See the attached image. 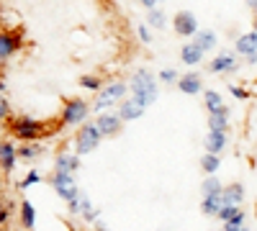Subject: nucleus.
I'll return each instance as SVG.
<instances>
[{
    "label": "nucleus",
    "instance_id": "nucleus-1",
    "mask_svg": "<svg viewBox=\"0 0 257 231\" xmlns=\"http://www.w3.org/2000/svg\"><path fill=\"white\" fill-rule=\"evenodd\" d=\"M49 126H52L49 121H39V118H31V116H16L8 123V134L13 139H18L21 144H26V141H41V139H47Z\"/></svg>",
    "mask_w": 257,
    "mask_h": 231
},
{
    "label": "nucleus",
    "instance_id": "nucleus-2",
    "mask_svg": "<svg viewBox=\"0 0 257 231\" xmlns=\"http://www.w3.org/2000/svg\"><path fill=\"white\" fill-rule=\"evenodd\" d=\"M157 77L149 72V70H137L128 80V90H132V98L137 103H142L144 108L155 106L157 98H160V88H157Z\"/></svg>",
    "mask_w": 257,
    "mask_h": 231
},
{
    "label": "nucleus",
    "instance_id": "nucleus-3",
    "mask_svg": "<svg viewBox=\"0 0 257 231\" xmlns=\"http://www.w3.org/2000/svg\"><path fill=\"white\" fill-rule=\"evenodd\" d=\"M128 98V85L123 80H111L95 93V100L90 103L93 106V113H103V111H116L118 103Z\"/></svg>",
    "mask_w": 257,
    "mask_h": 231
},
{
    "label": "nucleus",
    "instance_id": "nucleus-4",
    "mask_svg": "<svg viewBox=\"0 0 257 231\" xmlns=\"http://www.w3.org/2000/svg\"><path fill=\"white\" fill-rule=\"evenodd\" d=\"M100 141H103V134H100V129H98V123H95V121H85L82 126H77V134H75V139H72L75 154H80V157L93 154L98 146H100Z\"/></svg>",
    "mask_w": 257,
    "mask_h": 231
},
{
    "label": "nucleus",
    "instance_id": "nucleus-5",
    "mask_svg": "<svg viewBox=\"0 0 257 231\" xmlns=\"http://www.w3.org/2000/svg\"><path fill=\"white\" fill-rule=\"evenodd\" d=\"M93 106L85 98H67L62 103V111H59V123L62 126H82L85 121L90 118Z\"/></svg>",
    "mask_w": 257,
    "mask_h": 231
},
{
    "label": "nucleus",
    "instance_id": "nucleus-6",
    "mask_svg": "<svg viewBox=\"0 0 257 231\" xmlns=\"http://www.w3.org/2000/svg\"><path fill=\"white\" fill-rule=\"evenodd\" d=\"M24 44H26V34L21 26H13V29L0 26V67L24 49Z\"/></svg>",
    "mask_w": 257,
    "mask_h": 231
},
{
    "label": "nucleus",
    "instance_id": "nucleus-7",
    "mask_svg": "<svg viewBox=\"0 0 257 231\" xmlns=\"http://www.w3.org/2000/svg\"><path fill=\"white\" fill-rule=\"evenodd\" d=\"M93 121L98 123V129H100L103 139H116V136H121V131H123V118L118 116V111H103V113H95Z\"/></svg>",
    "mask_w": 257,
    "mask_h": 231
},
{
    "label": "nucleus",
    "instance_id": "nucleus-8",
    "mask_svg": "<svg viewBox=\"0 0 257 231\" xmlns=\"http://www.w3.org/2000/svg\"><path fill=\"white\" fill-rule=\"evenodd\" d=\"M49 182H52V187H54V193H57V195H59V198H62L64 203L80 195L75 175H64V172H52Z\"/></svg>",
    "mask_w": 257,
    "mask_h": 231
},
{
    "label": "nucleus",
    "instance_id": "nucleus-9",
    "mask_svg": "<svg viewBox=\"0 0 257 231\" xmlns=\"http://www.w3.org/2000/svg\"><path fill=\"white\" fill-rule=\"evenodd\" d=\"M173 31H175V36H180V39H193L198 34V21H196V16H193L190 11H178L175 16H173Z\"/></svg>",
    "mask_w": 257,
    "mask_h": 231
},
{
    "label": "nucleus",
    "instance_id": "nucleus-10",
    "mask_svg": "<svg viewBox=\"0 0 257 231\" xmlns=\"http://www.w3.org/2000/svg\"><path fill=\"white\" fill-rule=\"evenodd\" d=\"M52 170L54 172H64V175H75L80 170V154H75V152H57Z\"/></svg>",
    "mask_w": 257,
    "mask_h": 231
},
{
    "label": "nucleus",
    "instance_id": "nucleus-11",
    "mask_svg": "<svg viewBox=\"0 0 257 231\" xmlns=\"http://www.w3.org/2000/svg\"><path fill=\"white\" fill-rule=\"evenodd\" d=\"M239 65H237V57H234L231 52H219L216 57H213L208 62V72L213 75H224V72H234Z\"/></svg>",
    "mask_w": 257,
    "mask_h": 231
},
{
    "label": "nucleus",
    "instance_id": "nucleus-12",
    "mask_svg": "<svg viewBox=\"0 0 257 231\" xmlns=\"http://www.w3.org/2000/svg\"><path fill=\"white\" fill-rule=\"evenodd\" d=\"M178 90L183 95H201L206 88H203V80L198 72H185L178 77Z\"/></svg>",
    "mask_w": 257,
    "mask_h": 231
},
{
    "label": "nucleus",
    "instance_id": "nucleus-13",
    "mask_svg": "<svg viewBox=\"0 0 257 231\" xmlns=\"http://www.w3.org/2000/svg\"><path fill=\"white\" fill-rule=\"evenodd\" d=\"M116 111H118V116L123 118V123H128V121H137V118H142L147 108L142 106V103H137L132 95H128V98H123V100L118 103V108H116Z\"/></svg>",
    "mask_w": 257,
    "mask_h": 231
},
{
    "label": "nucleus",
    "instance_id": "nucleus-14",
    "mask_svg": "<svg viewBox=\"0 0 257 231\" xmlns=\"http://www.w3.org/2000/svg\"><path fill=\"white\" fill-rule=\"evenodd\" d=\"M203 146L208 154H221L229 146V131H208L203 136Z\"/></svg>",
    "mask_w": 257,
    "mask_h": 231
},
{
    "label": "nucleus",
    "instance_id": "nucleus-15",
    "mask_svg": "<svg viewBox=\"0 0 257 231\" xmlns=\"http://www.w3.org/2000/svg\"><path fill=\"white\" fill-rule=\"evenodd\" d=\"M18 164V146L13 141H3V149H0V167H3V172L11 175Z\"/></svg>",
    "mask_w": 257,
    "mask_h": 231
},
{
    "label": "nucleus",
    "instance_id": "nucleus-16",
    "mask_svg": "<svg viewBox=\"0 0 257 231\" xmlns=\"http://www.w3.org/2000/svg\"><path fill=\"white\" fill-rule=\"evenodd\" d=\"M234 52L242 54V57H249V54H257V31H247L242 34L237 41H234Z\"/></svg>",
    "mask_w": 257,
    "mask_h": 231
},
{
    "label": "nucleus",
    "instance_id": "nucleus-17",
    "mask_svg": "<svg viewBox=\"0 0 257 231\" xmlns=\"http://www.w3.org/2000/svg\"><path fill=\"white\" fill-rule=\"evenodd\" d=\"M216 218H219L221 223H237V226H244L247 213L242 211V205H224L221 211L216 213Z\"/></svg>",
    "mask_w": 257,
    "mask_h": 231
},
{
    "label": "nucleus",
    "instance_id": "nucleus-18",
    "mask_svg": "<svg viewBox=\"0 0 257 231\" xmlns=\"http://www.w3.org/2000/svg\"><path fill=\"white\" fill-rule=\"evenodd\" d=\"M221 198H224V205H242V200H244V185H242V182H229V185H224Z\"/></svg>",
    "mask_w": 257,
    "mask_h": 231
},
{
    "label": "nucleus",
    "instance_id": "nucleus-19",
    "mask_svg": "<svg viewBox=\"0 0 257 231\" xmlns=\"http://www.w3.org/2000/svg\"><path fill=\"white\" fill-rule=\"evenodd\" d=\"M203 54L206 52H201L196 44H193V41H188V44L180 49V62H183L185 67H198L201 62H203Z\"/></svg>",
    "mask_w": 257,
    "mask_h": 231
},
{
    "label": "nucleus",
    "instance_id": "nucleus-20",
    "mask_svg": "<svg viewBox=\"0 0 257 231\" xmlns=\"http://www.w3.org/2000/svg\"><path fill=\"white\" fill-rule=\"evenodd\" d=\"M190 41H193V44H196L201 52H213V49H216V41H219V39H216V31H208V29L201 31V29H198V34L193 36Z\"/></svg>",
    "mask_w": 257,
    "mask_h": 231
},
{
    "label": "nucleus",
    "instance_id": "nucleus-21",
    "mask_svg": "<svg viewBox=\"0 0 257 231\" xmlns=\"http://www.w3.org/2000/svg\"><path fill=\"white\" fill-rule=\"evenodd\" d=\"M41 141H26V144H21L18 146V159H24V162H36L41 157Z\"/></svg>",
    "mask_w": 257,
    "mask_h": 231
},
{
    "label": "nucleus",
    "instance_id": "nucleus-22",
    "mask_svg": "<svg viewBox=\"0 0 257 231\" xmlns=\"http://www.w3.org/2000/svg\"><path fill=\"white\" fill-rule=\"evenodd\" d=\"M208 131H229V108L208 113Z\"/></svg>",
    "mask_w": 257,
    "mask_h": 231
},
{
    "label": "nucleus",
    "instance_id": "nucleus-23",
    "mask_svg": "<svg viewBox=\"0 0 257 231\" xmlns=\"http://www.w3.org/2000/svg\"><path fill=\"white\" fill-rule=\"evenodd\" d=\"M201 95H203V106H206L208 113H216V111L226 108V103H224V98H221L219 90H203Z\"/></svg>",
    "mask_w": 257,
    "mask_h": 231
},
{
    "label": "nucleus",
    "instance_id": "nucleus-24",
    "mask_svg": "<svg viewBox=\"0 0 257 231\" xmlns=\"http://www.w3.org/2000/svg\"><path fill=\"white\" fill-rule=\"evenodd\" d=\"M18 218H21V226L24 228H34L36 226V208L31 205V200H21V211H18Z\"/></svg>",
    "mask_w": 257,
    "mask_h": 231
},
{
    "label": "nucleus",
    "instance_id": "nucleus-25",
    "mask_svg": "<svg viewBox=\"0 0 257 231\" xmlns=\"http://www.w3.org/2000/svg\"><path fill=\"white\" fill-rule=\"evenodd\" d=\"M77 85H80L82 90H88V93L95 95V93L105 85V80H103L100 75H80V77H77Z\"/></svg>",
    "mask_w": 257,
    "mask_h": 231
},
{
    "label": "nucleus",
    "instance_id": "nucleus-26",
    "mask_svg": "<svg viewBox=\"0 0 257 231\" xmlns=\"http://www.w3.org/2000/svg\"><path fill=\"white\" fill-rule=\"evenodd\" d=\"M224 208V198L221 195H208V198H201V211L206 216H213L216 218V213Z\"/></svg>",
    "mask_w": 257,
    "mask_h": 231
},
{
    "label": "nucleus",
    "instance_id": "nucleus-27",
    "mask_svg": "<svg viewBox=\"0 0 257 231\" xmlns=\"http://www.w3.org/2000/svg\"><path fill=\"white\" fill-rule=\"evenodd\" d=\"M80 218L88 221V223H95V221L100 218V211H98V208H93V203H90L88 195L80 198Z\"/></svg>",
    "mask_w": 257,
    "mask_h": 231
},
{
    "label": "nucleus",
    "instance_id": "nucleus-28",
    "mask_svg": "<svg viewBox=\"0 0 257 231\" xmlns=\"http://www.w3.org/2000/svg\"><path fill=\"white\" fill-rule=\"evenodd\" d=\"M221 190H224L221 180L213 177V175H208V177L201 182V195H203V198H208V195H221Z\"/></svg>",
    "mask_w": 257,
    "mask_h": 231
},
{
    "label": "nucleus",
    "instance_id": "nucleus-29",
    "mask_svg": "<svg viewBox=\"0 0 257 231\" xmlns=\"http://www.w3.org/2000/svg\"><path fill=\"white\" fill-rule=\"evenodd\" d=\"M147 26L149 29H165L167 26V16H165V11L157 6V8H152V11H147Z\"/></svg>",
    "mask_w": 257,
    "mask_h": 231
},
{
    "label": "nucleus",
    "instance_id": "nucleus-30",
    "mask_svg": "<svg viewBox=\"0 0 257 231\" xmlns=\"http://www.w3.org/2000/svg\"><path fill=\"white\" fill-rule=\"evenodd\" d=\"M219 167H221V157L219 154H203L201 157V170H203V175H216L219 172Z\"/></svg>",
    "mask_w": 257,
    "mask_h": 231
},
{
    "label": "nucleus",
    "instance_id": "nucleus-31",
    "mask_svg": "<svg viewBox=\"0 0 257 231\" xmlns=\"http://www.w3.org/2000/svg\"><path fill=\"white\" fill-rule=\"evenodd\" d=\"M178 77H180V72L173 70V67H167V70H162V72L157 75V80L162 82V85H178Z\"/></svg>",
    "mask_w": 257,
    "mask_h": 231
},
{
    "label": "nucleus",
    "instance_id": "nucleus-32",
    "mask_svg": "<svg viewBox=\"0 0 257 231\" xmlns=\"http://www.w3.org/2000/svg\"><path fill=\"white\" fill-rule=\"evenodd\" d=\"M39 182H41V175H39L36 170H31V172H29L24 180L18 182V187H21V190H26V187H31V185H39Z\"/></svg>",
    "mask_w": 257,
    "mask_h": 231
},
{
    "label": "nucleus",
    "instance_id": "nucleus-33",
    "mask_svg": "<svg viewBox=\"0 0 257 231\" xmlns=\"http://www.w3.org/2000/svg\"><path fill=\"white\" fill-rule=\"evenodd\" d=\"M13 113H11V100L3 95V93H0V123H3V121H8Z\"/></svg>",
    "mask_w": 257,
    "mask_h": 231
},
{
    "label": "nucleus",
    "instance_id": "nucleus-34",
    "mask_svg": "<svg viewBox=\"0 0 257 231\" xmlns=\"http://www.w3.org/2000/svg\"><path fill=\"white\" fill-rule=\"evenodd\" d=\"M8 221H11V203L0 198V228H3Z\"/></svg>",
    "mask_w": 257,
    "mask_h": 231
},
{
    "label": "nucleus",
    "instance_id": "nucleus-35",
    "mask_svg": "<svg viewBox=\"0 0 257 231\" xmlns=\"http://www.w3.org/2000/svg\"><path fill=\"white\" fill-rule=\"evenodd\" d=\"M137 39L142 41V44H152V34H149V26L147 24H139L137 26Z\"/></svg>",
    "mask_w": 257,
    "mask_h": 231
},
{
    "label": "nucleus",
    "instance_id": "nucleus-36",
    "mask_svg": "<svg viewBox=\"0 0 257 231\" xmlns=\"http://www.w3.org/2000/svg\"><path fill=\"white\" fill-rule=\"evenodd\" d=\"M229 93L237 98V100H247V98H249V93H247L244 88H239V85H229Z\"/></svg>",
    "mask_w": 257,
    "mask_h": 231
},
{
    "label": "nucleus",
    "instance_id": "nucleus-37",
    "mask_svg": "<svg viewBox=\"0 0 257 231\" xmlns=\"http://www.w3.org/2000/svg\"><path fill=\"white\" fill-rule=\"evenodd\" d=\"M80 198H82V193H80L77 198L67 200V211H70V216H80Z\"/></svg>",
    "mask_w": 257,
    "mask_h": 231
},
{
    "label": "nucleus",
    "instance_id": "nucleus-38",
    "mask_svg": "<svg viewBox=\"0 0 257 231\" xmlns=\"http://www.w3.org/2000/svg\"><path fill=\"white\" fill-rule=\"evenodd\" d=\"M137 3H139L142 8H147V11H152V8L160 6V0H137Z\"/></svg>",
    "mask_w": 257,
    "mask_h": 231
},
{
    "label": "nucleus",
    "instance_id": "nucleus-39",
    "mask_svg": "<svg viewBox=\"0 0 257 231\" xmlns=\"http://www.w3.org/2000/svg\"><path fill=\"white\" fill-rule=\"evenodd\" d=\"M93 231H108V226H105V221H103V218H98V221L93 223Z\"/></svg>",
    "mask_w": 257,
    "mask_h": 231
},
{
    "label": "nucleus",
    "instance_id": "nucleus-40",
    "mask_svg": "<svg viewBox=\"0 0 257 231\" xmlns=\"http://www.w3.org/2000/svg\"><path fill=\"white\" fill-rule=\"evenodd\" d=\"M219 231H239V226H237V223H221Z\"/></svg>",
    "mask_w": 257,
    "mask_h": 231
},
{
    "label": "nucleus",
    "instance_id": "nucleus-41",
    "mask_svg": "<svg viewBox=\"0 0 257 231\" xmlns=\"http://www.w3.org/2000/svg\"><path fill=\"white\" fill-rule=\"evenodd\" d=\"M244 6H247L252 13H257V0H244Z\"/></svg>",
    "mask_w": 257,
    "mask_h": 231
},
{
    "label": "nucleus",
    "instance_id": "nucleus-42",
    "mask_svg": "<svg viewBox=\"0 0 257 231\" xmlns=\"http://www.w3.org/2000/svg\"><path fill=\"white\" fill-rule=\"evenodd\" d=\"M247 62H249V65H257V54H249V57H247Z\"/></svg>",
    "mask_w": 257,
    "mask_h": 231
},
{
    "label": "nucleus",
    "instance_id": "nucleus-43",
    "mask_svg": "<svg viewBox=\"0 0 257 231\" xmlns=\"http://www.w3.org/2000/svg\"><path fill=\"white\" fill-rule=\"evenodd\" d=\"M0 93H6V80L0 77Z\"/></svg>",
    "mask_w": 257,
    "mask_h": 231
},
{
    "label": "nucleus",
    "instance_id": "nucleus-44",
    "mask_svg": "<svg viewBox=\"0 0 257 231\" xmlns=\"http://www.w3.org/2000/svg\"><path fill=\"white\" fill-rule=\"evenodd\" d=\"M252 29L257 31V13H254V18H252Z\"/></svg>",
    "mask_w": 257,
    "mask_h": 231
},
{
    "label": "nucleus",
    "instance_id": "nucleus-45",
    "mask_svg": "<svg viewBox=\"0 0 257 231\" xmlns=\"http://www.w3.org/2000/svg\"><path fill=\"white\" fill-rule=\"evenodd\" d=\"M239 231H249V226H247V223H244V226H239Z\"/></svg>",
    "mask_w": 257,
    "mask_h": 231
},
{
    "label": "nucleus",
    "instance_id": "nucleus-46",
    "mask_svg": "<svg viewBox=\"0 0 257 231\" xmlns=\"http://www.w3.org/2000/svg\"><path fill=\"white\" fill-rule=\"evenodd\" d=\"M0 149H3V139H0Z\"/></svg>",
    "mask_w": 257,
    "mask_h": 231
},
{
    "label": "nucleus",
    "instance_id": "nucleus-47",
    "mask_svg": "<svg viewBox=\"0 0 257 231\" xmlns=\"http://www.w3.org/2000/svg\"><path fill=\"white\" fill-rule=\"evenodd\" d=\"M70 231H77V228H70Z\"/></svg>",
    "mask_w": 257,
    "mask_h": 231
},
{
    "label": "nucleus",
    "instance_id": "nucleus-48",
    "mask_svg": "<svg viewBox=\"0 0 257 231\" xmlns=\"http://www.w3.org/2000/svg\"><path fill=\"white\" fill-rule=\"evenodd\" d=\"M160 3H165V0H160Z\"/></svg>",
    "mask_w": 257,
    "mask_h": 231
}]
</instances>
